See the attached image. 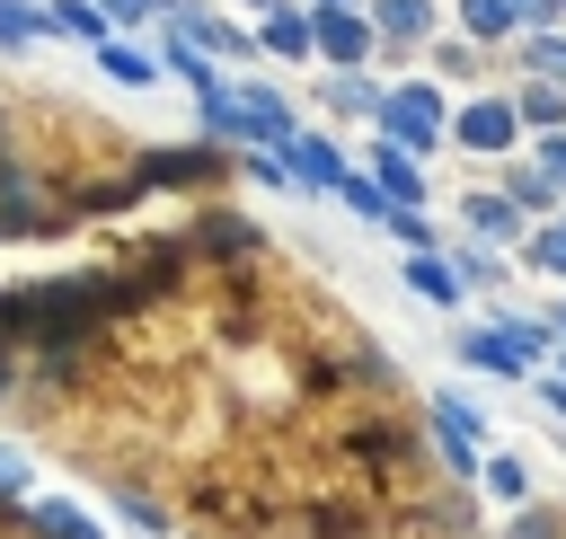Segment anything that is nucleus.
<instances>
[{
  "mask_svg": "<svg viewBox=\"0 0 566 539\" xmlns=\"http://www.w3.org/2000/svg\"><path fill=\"white\" fill-rule=\"evenodd\" d=\"M380 124H389L398 150H424L442 133V106H433V88H398V97H380Z\"/></svg>",
  "mask_w": 566,
  "mask_h": 539,
  "instance_id": "1",
  "label": "nucleus"
},
{
  "mask_svg": "<svg viewBox=\"0 0 566 539\" xmlns=\"http://www.w3.org/2000/svg\"><path fill=\"white\" fill-rule=\"evenodd\" d=\"M310 44H318V53H327V62H345V71H354V62H363V53H371V27H363V18H345V9H336V0H327V9H318V18H310Z\"/></svg>",
  "mask_w": 566,
  "mask_h": 539,
  "instance_id": "2",
  "label": "nucleus"
},
{
  "mask_svg": "<svg viewBox=\"0 0 566 539\" xmlns=\"http://www.w3.org/2000/svg\"><path fill=\"white\" fill-rule=\"evenodd\" d=\"M133 177L142 186H195V177H221V150H150Z\"/></svg>",
  "mask_w": 566,
  "mask_h": 539,
  "instance_id": "3",
  "label": "nucleus"
},
{
  "mask_svg": "<svg viewBox=\"0 0 566 539\" xmlns=\"http://www.w3.org/2000/svg\"><path fill=\"white\" fill-rule=\"evenodd\" d=\"M460 353H469V362H495V371H531V353H539V327H495V336H469Z\"/></svg>",
  "mask_w": 566,
  "mask_h": 539,
  "instance_id": "4",
  "label": "nucleus"
},
{
  "mask_svg": "<svg viewBox=\"0 0 566 539\" xmlns=\"http://www.w3.org/2000/svg\"><path fill=\"white\" fill-rule=\"evenodd\" d=\"M44 35H80V44H106V35H115V18H106L97 0H53V9H44Z\"/></svg>",
  "mask_w": 566,
  "mask_h": 539,
  "instance_id": "5",
  "label": "nucleus"
},
{
  "mask_svg": "<svg viewBox=\"0 0 566 539\" xmlns=\"http://www.w3.org/2000/svg\"><path fill=\"white\" fill-rule=\"evenodd\" d=\"M283 168H292V177H310V186H345V159H336L327 141H310V133H292V141H283Z\"/></svg>",
  "mask_w": 566,
  "mask_h": 539,
  "instance_id": "6",
  "label": "nucleus"
},
{
  "mask_svg": "<svg viewBox=\"0 0 566 539\" xmlns=\"http://www.w3.org/2000/svg\"><path fill=\"white\" fill-rule=\"evenodd\" d=\"M256 44H265V53H283V62H292V53H310V18H301V9H283V0H274V9H265V27H256Z\"/></svg>",
  "mask_w": 566,
  "mask_h": 539,
  "instance_id": "7",
  "label": "nucleus"
},
{
  "mask_svg": "<svg viewBox=\"0 0 566 539\" xmlns=\"http://www.w3.org/2000/svg\"><path fill=\"white\" fill-rule=\"evenodd\" d=\"M460 141H469V150H504V141H513V106H469V115H460Z\"/></svg>",
  "mask_w": 566,
  "mask_h": 539,
  "instance_id": "8",
  "label": "nucleus"
},
{
  "mask_svg": "<svg viewBox=\"0 0 566 539\" xmlns=\"http://www.w3.org/2000/svg\"><path fill=\"white\" fill-rule=\"evenodd\" d=\"M97 62H106V80H124V88H150V80H159V62H150V53H133V44H115V35L97 44Z\"/></svg>",
  "mask_w": 566,
  "mask_h": 539,
  "instance_id": "9",
  "label": "nucleus"
},
{
  "mask_svg": "<svg viewBox=\"0 0 566 539\" xmlns=\"http://www.w3.org/2000/svg\"><path fill=\"white\" fill-rule=\"evenodd\" d=\"M371 168H380V177H389V186H380V194H389V203H416V194H424V177H416V159H407V150H398V141H380V159H371Z\"/></svg>",
  "mask_w": 566,
  "mask_h": 539,
  "instance_id": "10",
  "label": "nucleus"
},
{
  "mask_svg": "<svg viewBox=\"0 0 566 539\" xmlns=\"http://www.w3.org/2000/svg\"><path fill=\"white\" fill-rule=\"evenodd\" d=\"M433 27V0H380V35L389 44H407V35H424Z\"/></svg>",
  "mask_w": 566,
  "mask_h": 539,
  "instance_id": "11",
  "label": "nucleus"
},
{
  "mask_svg": "<svg viewBox=\"0 0 566 539\" xmlns=\"http://www.w3.org/2000/svg\"><path fill=\"white\" fill-rule=\"evenodd\" d=\"M27 530H35V539H97V530H88V512H71V504H35V512H27Z\"/></svg>",
  "mask_w": 566,
  "mask_h": 539,
  "instance_id": "12",
  "label": "nucleus"
},
{
  "mask_svg": "<svg viewBox=\"0 0 566 539\" xmlns=\"http://www.w3.org/2000/svg\"><path fill=\"white\" fill-rule=\"evenodd\" d=\"M27 35H44V9H27V0H0V44H27Z\"/></svg>",
  "mask_w": 566,
  "mask_h": 539,
  "instance_id": "13",
  "label": "nucleus"
},
{
  "mask_svg": "<svg viewBox=\"0 0 566 539\" xmlns=\"http://www.w3.org/2000/svg\"><path fill=\"white\" fill-rule=\"evenodd\" d=\"M407 274H416V292H433V300H460V274H451V265H433V256H416Z\"/></svg>",
  "mask_w": 566,
  "mask_h": 539,
  "instance_id": "14",
  "label": "nucleus"
},
{
  "mask_svg": "<svg viewBox=\"0 0 566 539\" xmlns=\"http://www.w3.org/2000/svg\"><path fill=\"white\" fill-rule=\"evenodd\" d=\"M469 27H478V35H504L513 9H504V0H469Z\"/></svg>",
  "mask_w": 566,
  "mask_h": 539,
  "instance_id": "15",
  "label": "nucleus"
},
{
  "mask_svg": "<svg viewBox=\"0 0 566 539\" xmlns=\"http://www.w3.org/2000/svg\"><path fill=\"white\" fill-rule=\"evenodd\" d=\"M469 221H478V230H513V203H486V194H478V203H469Z\"/></svg>",
  "mask_w": 566,
  "mask_h": 539,
  "instance_id": "16",
  "label": "nucleus"
},
{
  "mask_svg": "<svg viewBox=\"0 0 566 539\" xmlns=\"http://www.w3.org/2000/svg\"><path fill=\"white\" fill-rule=\"evenodd\" d=\"M177 0H106V18H168Z\"/></svg>",
  "mask_w": 566,
  "mask_h": 539,
  "instance_id": "17",
  "label": "nucleus"
},
{
  "mask_svg": "<svg viewBox=\"0 0 566 539\" xmlns=\"http://www.w3.org/2000/svg\"><path fill=\"white\" fill-rule=\"evenodd\" d=\"M539 177H548V186H566V141H548V150H539Z\"/></svg>",
  "mask_w": 566,
  "mask_h": 539,
  "instance_id": "18",
  "label": "nucleus"
},
{
  "mask_svg": "<svg viewBox=\"0 0 566 539\" xmlns=\"http://www.w3.org/2000/svg\"><path fill=\"white\" fill-rule=\"evenodd\" d=\"M539 265H557V274H566V230H548V239H539Z\"/></svg>",
  "mask_w": 566,
  "mask_h": 539,
  "instance_id": "19",
  "label": "nucleus"
},
{
  "mask_svg": "<svg viewBox=\"0 0 566 539\" xmlns=\"http://www.w3.org/2000/svg\"><path fill=\"white\" fill-rule=\"evenodd\" d=\"M539 53V71H566V44H531Z\"/></svg>",
  "mask_w": 566,
  "mask_h": 539,
  "instance_id": "20",
  "label": "nucleus"
},
{
  "mask_svg": "<svg viewBox=\"0 0 566 539\" xmlns=\"http://www.w3.org/2000/svg\"><path fill=\"white\" fill-rule=\"evenodd\" d=\"M513 539H548V521H522V530H513Z\"/></svg>",
  "mask_w": 566,
  "mask_h": 539,
  "instance_id": "21",
  "label": "nucleus"
},
{
  "mask_svg": "<svg viewBox=\"0 0 566 539\" xmlns=\"http://www.w3.org/2000/svg\"><path fill=\"white\" fill-rule=\"evenodd\" d=\"M256 9H274V0H256Z\"/></svg>",
  "mask_w": 566,
  "mask_h": 539,
  "instance_id": "22",
  "label": "nucleus"
}]
</instances>
